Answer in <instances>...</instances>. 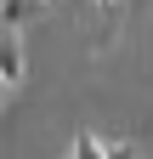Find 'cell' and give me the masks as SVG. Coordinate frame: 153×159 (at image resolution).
<instances>
[{"mask_svg":"<svg viewBox=\"0 0 153 159\" xmlns=\"http://www.w3.org/2000/svg\"><path fill=\"white\" fill-rule=\"evenodd\" d=\"M97 6H113V0H97Z\"/></svg>","mask_w":153,"mask_h":159,"instance_id":"5b68a950","label":"cell"},{"mask_svg":"<svg viewBox=\"0 0 153 159\" xmlns=\"http://www.w3.org/2000/svg\"><path fill=\"white\" fill-rule=\"evenodd\" d=\"M68 159H108V148H102L91 131H80V136H74V148H68Z\"/></svg>","mask_w":153,"mask_h":159,"instance_id":"7a4b0ae2","label":"cell"},{"mask_svg":"<svg viewBox=\"0 0 153 159\" xmlns=\"http://www.w3.org/2000/svg\"><path fill=\"white\" fill-rule=\"evenodd\" d=\"M6 91H11V85H6V74H0V97H6Z\"/></svg>","mask_w":153,"mask_h":159,"instance_id":"277c9868","label":"cell"},{"mask_svg":"<svg viewBox=\"0 0 153 159\" xmlns=\"http://www.w3.org/2000/svg\"><path fill=\"white\" fill-rule=\"evenodd\" d=\"M108 159H136V153H130L125 142H113V148H108Z\"/></svg>","mask_w":153,"mask_h":159,"instance_id":"3957f363","label":"cell"},{"mask_svg":"<svg viewBox=\"0 0 153 159\" xmlns=\"http://www.w3.org/2000/svg\"><path fill=\"white\" fill-rule=\"evenodd\" d=\"M0 40H6V29H0Z\"/></svg>","mask_w":153,"mask_h":159,"instance_id":"8992f818","label":"cell"},{"mask_svg":"<svg viewBox=\"0 0 153 159\" xmlns=\"http://www.w3.org/2000/svg\"><path fill=\"white\" fill-rule=\"evenodd\" d=\"M0 74H6V85L23 80V40H17V29H6V40H0Z\"/></svg>","mask_w":153,"mask_h":159,"instance_id":"6da1fadb","label":"cell"}]
</instances>
